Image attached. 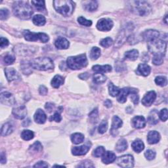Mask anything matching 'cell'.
<instances>
[{"label":"cell","mask_w":168,"mask_h":168,"mask_svg":"<svg viewBox=\"0 0 168 168\" xmlns=\"http://www.w3.org/2000/svg\"><path fill=\"white\" fill-rule=\"evenodd\" d=\"M42 149H43L42 145L39 141H36V143L32 145L30 148V150L32 151H34V152H40L42 151Z\"/></svg>","instance_id":"43"},{"label":"cell","mask_w":168,"mask_h":168,"mask_svg":"<svg viewBox=\"0 0 168 168\" xmlns=\"http://www.w3.org/2000/svg\"><path fill=\"white\" fill-rule=\"evenodd\" d=\"M12 132V126L9 123H6L2 127L1 133L2 136H7Z\"/></svg>","instance_id":"33"},{"label":"cell","mask_w":168,"mask_h":168,"mask_svg":"<svg viewBox=\"0 0 168 168\" xmlns=\"http://www.w3.org/2000/svg\"><path fill=\"white\" fill-rule=\"evenodd\" d=\"M78 167H94V166L91 161L89 160L84 161L80 165H78Z\"/></svg>","instance_id":"54"},{"label":"cell","mask_w":168,"mask_h":168,"mask_svg":"<svg viewBox=\"0 0 168 168\" xmlns=\"http://www.w3.org/2000/svg\"><path fill=\"white\" fill-rule=\"evenodd\" d=\"M106 80V77L105 76V75L102 74L97 73V74H94L93 76V82L95 83L101 84V83H105Z\"/></svg>","instance_id":"34"},{"label":"cell","mask_w":168,"mask_h":168,"mask_svg":"<svg viewBox=\"0 0 168 168\" xmlns=\"http://www.w3.org/2000/svg\"><path fill=\"white\" fill-rule=\"evenodd\" d=\"M30 63L32 68L38 70L46 71L54 68L53 61L47 57L36 58V59L32 60Z\"/></svg>","instance_id":"3"},{"label":"cell","mask_w":168,"mask_h":168,"mask_svg":"<svg viewBox=\"0 0 168 168\" xmlns=\"http://www.w3.org/2000/svg\"><path fill=\"white\" fill-rule=\"evenodd\" d=\"M0 160H1V163L2 164L6 163V156L3 152L1 154V159H0Z\"/></svg>","instance_id":"60"},{"label":"cell","mask_w":168,"mask_h":168,"mask_svg":"<svg viewBox=\"0 0 168 168\" xmlns=\"http://www.w3.org/2000/svg\"><path fill=\"white\" fill-rule=\"evenodd\" d=\"M5 73L6 77L9 82L17 81L20 79V76L13 68H5Z\"/></svg>","instance_id":"13"},{"label":"cell","mask_w":168,"mask_h":168,"mask_svg":"<svg viewBox=\"0 0 168 168\" xmlns=\"http://www.w3.org/2000/svg\"><path fill=\"white\" fill-rule=\"evenodd\" d=\"M130 98L132 100L133 102L134 103L135 105H137L139 103V95L137 94V91L136 89H131L130 94Z\"/></svg>","instance_id":"37"},{"label":"cell","mask_w":168,"mask_h":168,"mask_svg":"<svg viewBox=\"0 0 168 168\" xmlns=\"http://www.w3.org/2000/svg\"><path fill=\"white\" fill-rule=\"evenodd\" d=\"M148 121L151 124H156L158 123V120L155 117V116L152 113V115H150L149 117H148Z\"/></svg>","instance_id":"56"},{"label":"cell","mask_w":168,"mask_h":168,"mask_svg":"<svg viewBox=\"0 0 168 168\" xmlns=\"http://www.w3.org/2000/svg\"><path fill=\"white\" fill-rule=\"evenodd\" d=\"M12 112L15 117L17 119H19V120L24 119L27 114V108H26L24 106H21L13 108Z\"/></svg>","instance_id":"14"},{"label":"cell","mask_w":168,"mask_h":168,"mask_svg":"<svg viewBox=\"0 0 168 168\" xmlns=\"http://www.w3.org/2000/svg\"><path fill=\"white\" fill-rule=\"evenodd\" d=\"M115 68H116V70L117 71H123L126 69V67L124 62H118L115 64Z\"/></svg>","instance_id":"52"},{"label":"cell","mask_w":168,"mask_h":168,"mask_svg":"<svg viewBox=\"0 0 168 168\" xmlns=\"http://www.w3.org/2000/svg\"><path fill=\"white\" fill-rule=\"evenodd\" d=\"M133 3H135L133 10L136 11V13L140 16L148 15L151 11V7L146 2L137 1Z\"/></svg>","instance_id":"7"},{"label":"cell","mask_w":168,"mask_h":168,"mask_svg":"<svg viewBox=\"0 0 168 168\" xmlns=\"http://www.w3.org/2000/svg\"><path fill=\"white\" fill-rule=\"evenodd\" d=\"M32 21L35 25L38 26V27H42L46 24V19L43 15H36L32 18Z\"/></svg>","instance_id":"29"},{"label":"cell","mask_w":168,"mask_h":168,"mask_svg":"<svg viewBox=\"0 0 168 168\" xmlns=\"http://www.w3.org/2000/svg\"><path fill=\"white\" fill-rule=\"evenodd\" d=\"M167 15H166V17H165V22H166V24L167 23Z\"/></svg>","instance_id":"64"},{"label":"cell","mask_w":168,"mask_h":168,"mask_svg":"<svg viewBox=\"0 0 168 168\" xmlns=\"http://www.w3.org/2000/svg\"><path fill=\"white\" fill-rule=\"evenodd\" d=\"M83 7L87 11H94L98 7V3L96 1L83 2Z\"/></svg>","instance_id":"24"},{"label":"cell","mask_w":168,"mask_h":168,"mask_svg":"<svg viewBox=\"0 0 168 168\" xmlns=\"http://www.w3.org/2000/svg\"><path fill=\"white\" fill-rule=\"evenodd\" d=\"M159 32L154 30H148L142 34V37L148 42L156 40L159 37Z\"/></svg>","instance_id":"11"},{"label":"cell","mask_w":168,"mask_h":168,"mask_svg":"<svg viewBox=\"0 0 168 168\" xmlns=\"http://www.w3.org/2000/svg\"><path fill=\"white\" fill-rule=\"evenodd\" d=\"M55 45L56 47L59 49H67L69 47L70 43L66 38L60 37L55 41Z\"/></svg>","instance_id":"21"},{"label":"cell","mask_w":168,"mask_h":168,"mask_svg":"<svg viewBox=\"0 0 168 168\" xmlns=\"http://www.w3.org/2000/svg\"><path fill=\"white\" fill-rule=\"evenodd\" d=\"M71 141L74 144L77 145L82 143L84 141L83 135L80 133H76L71 135Z\"/></svg>","instance_id":"31"},{"label":"cell","mask_w":168,"mask_h":168,"mask_svg":"<svg viewBox=\"0 0 168 168\" xmlns=\"http://www.w3.org/2000/svg\"><path fill=\"white\" fill-rule=\"evenodd\" d=\"M24 39L28 42H36L40 40L42 43H47L49 37L47 34L45 33H34L31 32L29 30H24L23 32Z\"/></svg>","instance_id":"6"},{"label":"cell","mask_w":168,"mask_h":168,"mask_svg":"<svg viewBox=\"0 0 168 168\" xmlns=\"http://www.w3.org/2000/svg\"><path fill=\"white\" fill-rule=\"evenodd\" d=\"M156 98V93L154 91L148 92L142 99V104L145 106H150L152 105Z\"/></svg>","instance_id":"12"},{"label":"cell","mask_w":168,"mask_h":168,"mask_svg":"<svg viewBox=\"0 0 168 168\" xmlns=\"http://www.w3.org/2000/svg\"><path fill=\"white\" fill-rule=\"evenodd\" d=\"M105 152V149L103 146H99L96 148V149L93 151V156L96 158H99L102 156L104 153Z\"/></svg>","instance_id":"44"},{"label":"cell","mask_w":168,"mask_h":168,"mask_svg":"<svg viewBox=\"0 0 168 168\" xmlns=\"http://www.w3.org/2000/svg\"><path fill=\"white\" fill-rule=\"evenodd\" d=\"M148 50L153 55H161L164 56L166 52L167 43L158 38L156 40L148 42Z\"/></svg>","instance_id":"5"},{"label":"cell","mask_w":168,"mask_h":168,"mask_svg":"<svg viewBox=\"0 0 168 168\" xmlns=\"http://www.w3.org/2000/svg\"><path fill=\"white\" fill-rule=\"evenodd\" d=\"M45 108H46V109L47 110V111L49 112H51L53 111V110L55 108V105L53 104V103H51V102H47L46 103V106H45Z\"/></svg>","instance_id":"57"},{"label":"cell","mask_w":168,"mask_h":168,"mask_svg":"<svg viewBox=\"0 0 168 168\" xmlns=\"http://www.w3.org/2000/svg\"><path fill=\"white\" fill-rule=\"evenodd\" d=\"M67 66L72 70H80L87 65V59L86 54L75 57H70L67 59Z\"/></svg>","instance_id":"4"},{"label":"cell","mask_w":168,"mask_h":168,"mask_svg":"<svg viewBox=\"0 0 168 168\" xmlns=\"http://www.w3.org/2000/svg\"><path fill=\"white\" fill-rule=\"evenodd\" d=\"M145 156L148 160H152L156 157V152L152 150H148L145 152Z\"/></svg>","instance_id":"48"},{"label":"cell","mask_w":168,"mask_h":168,"mask_svg":"<svg viewBox=\"0 0 168 168\" xmlns=\"http://www.w3.org/2000/svg\"><path fill=\"white\" fill-rule=\"evenodd\" d=\"M113 42L112 40L111 37H106L105 39H102V40L100 42V45L103 47H109L112 44Z\"/></svg>","instance_id":"45"},{"label":"cell","mask_w":168,"mask_h":168,"mask_svg":"<svg viewBox=\"0 0 168 168\" xmlns=\"http://www.w3.org/2000/svg\"><path fill=\"white\" fill-rule=\"evenodd\" d=\"M89 117L90 120L93 123H96L97 121V119L99 117V112L97 108L94 109L93 111L89 114Z\"/></svg>","instance_id":"42"},{"label":"cell","mask_w":168,"mask_h":168,"mask_svg":"<svg viewBox=\"0 0 168 168\" xmlns=\"http://www.w3.org/2000/svg\"><path fill=\"white\" fill-rule=\"evenodd\" d=\"M13 13L15 16L23 20H28L30 18L33 11L27 2L23 1H17L12 6Z\"/></svg>","instance_id":"1"},{"label":"cell","mask_w":168,"mask_h":168,"mask_svg":"<svg viewBox=\"0 0 168 168\" xmlns=\"http://www.w3.org/2000/svg\"><path fill=\"white\" fill-rule=\"evenodd\" d=\"M39 91H40V95H46L47 94V89L44 86H41L39 88Z\"/></svg>","instance_id":"58"},{"label":"cell","mask_w":168,"mask_h":168,"mask_svg":"<svg viewBox=\"0 0 168 168\" xmlns=\"http://www.w3.org/2000/svg\"><path fill=\"white\" fill-rule=\"evenodd\" d=\"M108 129V123L106 120H103L101 121V123L100 124L99 126V129L98 131L99 132V133L103 134L105 133Z\"/></svg>","instance_id":"46"},{"label":"cell","mask_w":168,"mask_h":168,"mask_svg":"<svg viewBox=\"0 0 168 168\" xmlns=\"http://www.w3.org/2000/svg\"><path fill=\"white\" fill-rule=\"evenodd\" d=\"M113 22L109 18H102L96 24V28L100 31H109L113 27Z\"/></svg>","instance_id":"9"},{"label":"cell","mask_w":168,"mask_h":168,"mask_svg":"<svg viewBox=\"0 0 168 168\" xmlns=\"http://www.w3.org/2000/svg\"><path fill=\"white\" fill-rule=\"evenodd\" d=\"M15 61V57L11 55H7L4 57V62L5 63V64H7V65L12 64Z\"/></svg>","instance_id":"49"},{"label":"cell","mask_w":168,"mask_h":168,"mask_svg":"<svg viewBox=\"0 0 168 168\" xmlns=\"http://www.w3.org/2000/svg\"><path fill=\"white\" fill-rule=\"evenodd\" d=\"M34 167H47L48 165L46 162H45V161H39L37 164H36L34 166Z\"/></svg>","instance_id":"59"},{"label":"cell","mask_w":168,"mask_h":168,"mask_svg":"<svg viewBox=\"0 0 168 168\" xmlns=\"http://www.w3.org/2000/svg\"><path fill=\"white\" fill-rule=\"evenodd\" d=\"M77 21L78 22L83 26H86V27H91L92 25V22L91 21L87 20L86 18H85L83 17H80L78 18H77Z\"/></svg>","instance_id":"47"},{"label":"cell","mask_w":168,"mask_h":168,"mask_svg":"<svg viewBox=\"0 0 168 168\" xmlns=\"http://www.w3.org/2000/svg\"><path fill=\"white\" fill-rule=\"evenodd\" d=\"M34 137V133L30 130H24L21 133V137L25 141H30Z\"/></svg>","instance_id":"38"},{"label":"cell","mask_w":168,"mask_h":168,"mask_svg":"<svg viewBox=\"0 0 168 168\" xmlns=\"http://www.w3.org/2000/svg\"><path fill=\"white\" fill-rule=\"evenodd\" d=\"M151 71V67L146 64H140L136 72L137 74L143 76H147L150 74Z\"/></svg>","instance_id":"20"},{"label":"cell","mask_w":168,"mask_h":168,"mask_svg":"<svg viewBox=\"0 0 168 168\" xmlns=\"http://www.w3.org/2000/svg\"><path fill=\"white\" fill-rule=\"evenodd\" d=\"M90 146L88 145H82L80 146H74L72 148V153L74 156H82L87 153L90 149Z\"/></svg>","instance_id":"15"},{"label":"cell","mask_w":168,"mask_h":168,"mask_svg":"<svg viewBox=\"0 0 168 168\" xmlns=\"http://www.w3.org/2000/svg\"><path fill=\"white\" fill-rule=\"evenodd\" d=\"M62 120L61 116L59 112H55L53 116L50 118V121H55L56 122H60Z\"/></svg>","instance_id":"53"},{"label":"cell","mask_w":168,"mask_h":168,"mask_svg":"<svg viewBox=\"0 0 168 168\" xmlns=\"http://www.w3.org/2000/svg\"><path fill=\"white\" fill-rule=\"evenodd\" d=\"M117 164L121 167H133L134 166V159L130 154L124 155L118 158Z\"/></svg>","instance_id":"8"},{"label":"cell","mask_w":168,"mask_h":168,"mask_svg":"<svg viewBox=\"0 0 168 168\" xmlns=\"http://www.w3.org/2000/svg\"><path fill=\"white\" fill-rule=\"evenodd\" d=\"M112 103L111 102V100H109V99H107L106 101H105V106L107 108H111L112 107Z\"/></svg>","instance_id":"61"},{"label":"cell","mask_w":168,"mask_h":168,"mask_svg":"<svg viewBox=\"0 0 168 168\" xmlns=\"http://www.w3.org/2000/svg\"><path fill=\"white\" fill-rule=\"evenodd\" d=\"M155 82L157 84V85L164 87L166 86L167 84V77L165 76H158L156 77L155 79Z\"/></svg>","instance_id":"39"},{"label":"cell","mask_w":168,"mask_h":168,"mask_svg":"<svg viewBox=\"0 0 168 168\" xmlns=\"http://www.w3.org/2000/svg\"><path fill=\"white\" fill-rule=\"evenodd\" d=\"M64 80L63 77L59 75H56L54 76L53 80H51V86L54 88H59L64 83Z\"/></svg>","instance_id":"26"},{"label":"cell","mask_w":168,"mask_h":168,"mask_svg":"<svg viewBox=\"0 0 168 168\" xmlns=\"http://www.w3.org/2000/svg\"><path fill=\"white\" fill-rule=\"evenodd\" d=\"M132 126L136 129L144 128L146 126V120L143 116H135L131 121Z\"/></svg>","instance_id":"16"},{"label":"cell","mask_w":168,"mask_h":168,"mask_svg":"<svg viewBox=\"0 0 168 168\" xmlns=\"http://www.w3.org/2000/svg\"><path fill=\"white\" fill-rule=\"evenodd\" d=\"M163 57V55H154L152 58V63L154 65H160L164 62Z\"/></svg>","instance_id":"41"},{"label":"cell","mask_w":168,"mask_h":168,"mask_svg":"<svg viewBox=\"0 0 168 168\" xmlns=\"http://www.w3.org/2000/svg\"><path fill=\"white\" fill-rule=\"evenodd\" d=\"M102 161L105 164H108L112 163L113 161L116 160V154L111 151H107L104 153V154L102 155Z\"/></svg>","instance_id":"22"},{"label":"cell","mask_w":168,"mask_h":168,"mask_svg":"<svg viewBox=\"0 0 168 168\" xmlns=\"http://www.w3.org/2000/svg\"><path fill=\"white\" fill-rule=\"evenodd\" d=\"M32 47H29L24 46V45H20V46L15 47V50L17 49V53L21 55H28L34 53V51H32Z\"/></svg>","instance_id":"18"},{"label":"cell","mask_w":168,"mask_h":168,"mask_svg":"<svg viewBox=\"0 0 168 168\" xmlns=\"http://www.w3.org/2000/svg\"><path fill=\"white\" fill-rule=\"evenodd\" d=\"M131 147L135 152L139 153L144 150L145 145L143 143V142L141 140L136 139L132 143Z\"/></svg>","instance_id":"25"},{"label":"cell","mask_w":168,"mask_h":168,"mask_svg":"<svg viewBox=\"0 0 168 168\" xmlns=\"http://www.w3.org/2000/svg\"><path fill=\"white\" fill-rule=\"evenodd\" d=\"M130 90H131V89L128 88V87H125V88L121 89L118 95H117L118 96V97H117L118 101L120 103L126 102L127 101V96H128L129 94H130Z\"/></svg>","instance_id":"23"},{"label":"cell","mask_w":168,"mask_h":168,"mask_svg":"<svg viewBox=\"0 0 168 168\" xmlns=\"http://www.w3.org/2000/svg\"><path fill=\"white\" fill-rule=\"evenodd\" d=\"M53 6L57 12L64 17L72 15L74 9V3L70 0H56Z\"/></svg>","instance_id":"2"},{"label":"cell","mask_w":168,"mask_h":168,"mask_svg":"<svg viewBox=\"0 0 168 168\" xmlns=\"http://www.w3.org/2000/svg\"><path fill=\"white\" fill-rule=\"evenodd\" d=\"M88 74L87 73H84V74H82L80 76V77L81 79L82 80H87V77H88Z\"/></svg>","instance_id":"62"},{"label":"cell","mask_w":168,"mask_h":168,"mask_svg":"<svg viewBox=\"0 0 168 168\" xmlns=\"http://www.w3.org/2000/svg\"><path fill=\"white\" fill-rule=\"evenodd\" d=\"M160 140V135L156 131H151L148 134L147 141L151 145L158 143Z\"/></svg>","instance_id":"19"},{"label":"cell","mask_w":168,"mask_h":168,"mask_svg":"<svg viewBox=\"0 0 168 168\" xmlns=\"http://www.w3.org/2000/svg\"><path fill=\"white\" fill-rule=\"evenodd\" d=\"M122 120L118 117L117 116H114L112 119V129H111V132L113 131H116V130H118V128L121 127L122 126Z\"/></svg>","instance_id":"32"},{"label":"cell","mask_w":168,"mask_h":168,"mask_svg":"<svg viewBox=\"0 0 168 168\" xmlns=\"http://www.w3.org/2000/svg\"><path fill=\"white\" fill-rule=\"evenodd\" d=\"M30 120H26V121H24V123H23V126H24V127H26V126H28L29 125V124H30Z\"/></svg>","instance_id":"63"},{"label":"cell","mask_w":168,"mask_h":168,"mask_svg":"<svg viewBox=\"0 0 168 168\" xmlns=\"http://www.w3.org/2000/svg\"><path fill=\"white\" fill-rule=\"evenodd\" d=\"M9 16V11L7 9H3L0 11V19L2 21L5 20L8 18Z\"/></svg>","instance_id":"51"},{"label":"cell","mask_w":168,"mask_h":168,"mask_svg":"<svg viewBox=\"0 0 168 168\" xmlns=\"http://www.w3.org/2000/svg\"><path fill=\"white\" fill-rule=\"evenodd\" d=\"M159 117L163 121H166L167 120V110L166 108L161 110L159 114Z\"/></svg>","instance_id":"50"},{"label":"cell","mask_w":168,"mask_h":168,"mask_svg":"<svg viewBox=\"0 0 168 168\" xmlns=\"http://www.w3.org/2000/svg\"><path fill=\"white\" fill-rule=\"evenodd\" d=\"M126 59L130 61H135L139 57V51L136 49H133L126 52L124 55Z\"/></svg>","instance_id":"28"},{"label":"cell","mask_w":168,"mask_h":168,"mask_svg":"<svg viewBox=\"0 0 168 168\" xmlns=\"http://www.w3.org/2000/svg\"><path fill=\"white\" fill-rule=\"evenodd\" d=\"M34 119L37 124H43L46 122L47 120V116L46 113L42 109H38L34 116Z\"/></svg>","instance_id":"17"},{"label":"cell","mask_w":168,"mask_h":168,"mask_svg":"<svg viewBox=\"0 0 168 168\" xmlns=\"http://www.w3.org/2000/svg\"><path fill=\"white\" fill-rule=\"evenodd\" d=\"M101 56V49L97 47H94L90 52V58L91 59L95 61L98 59Z\"/></svg>","instance_id":"36"},{"label":"cell","mask_w":168,"mask_h":168,"mask_svg":"<svg viewBox=\"0 0 168 168\" xmlns=\"http://www.w3.org/2000/svg\"><path fill=\"white\" fill-rule=\"evenodd\" d=\"M1 102L3 105L11 106L15 103V99L14 96L9 92H3L0 96Z\"/></svg>","instance_id":"10"},{"label":"cell","mask_w":168,"mask_h":168,"mask_svg":"<svg viewBox=\"0 0 168 168\" xmlns=\"http://www.w3.org/2000/svg\"><path fill=\"white\" fill-rule=\"evenodd\" d=\"M127 148V141L124 139H120L116 145V150L118 152L125 151Z\"/></svg>","instance_id":"27"},{"label":"cell","mask_w":168,"mask_h":168,"mask_svg":"<svg viewBox=\"0 0 168 168\" xmlns=\"http://www.w3.org/2000/svg\"><path fill=\"white\" fill-rule=\"evenodd\" d=\"M93 70L96 72H109L112 70V67L110 65H103V66H99V65H95L93 66L92 68Z\"/></svg>","instance_id":"30"},{"label":"cell","mask_w":168,"mask_h":168,"mask_svg":"<svg viewBox=\"0 0 168 168\" xmlns=\"http://www.w3.org/2000/svg\"><path fill=\"white\" fill-rule=\"evenodd\" d=\"M9 42L7 39L2 37H1V42H0V46H1L2 48H5L9 46Z\"/></svg>","instance_id":"55"},{"label":"cell","mask_w":168,"mask_h":168,"mask_svg":"<svg viewBox=\"0 0 168 168\" xmlns=\"http://www.w3.org/2000/svg\"><path fill=\"white\" fill-rule=\"evenodd\" d=\"M108 91L110 95H111L112 96H116L118 95L120 89L118 87L115 86L112 82H111L108 85Z\"/></svg>","instance_id":"35"},{"label":"cell","mask_w":168,"mask_h":168,"mask_svg":"<svg viewBox=\"0 0 168 168\" xmlns=\"http://www.w3.org/2000/svg\"><path fill=\"white\" fill-rule=\"evenodd\" d=\"M32 3L34 5V7L39 11H42L46 9L44 1H32Z\"/></svg>","instance_id":"40"}]
</instances>
